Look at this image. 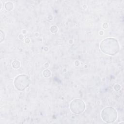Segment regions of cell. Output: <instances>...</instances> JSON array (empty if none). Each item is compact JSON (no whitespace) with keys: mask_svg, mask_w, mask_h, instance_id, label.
Wrapping results in <instances>:
<instances>
[{"mask_svg":"<svg viewBox=\"0 0 124 124\" xmlns=\"http://www.w3.org/2000/svg\"><path fill=\"white\" fill-rule=\"evenodd\" d=\"M43 75L46 78H48L51 75V72L48 69H46L43 71Z\"/></svg>","mask_w":124,"mask_h":124,"instance_id":"cell-7","label":"cell"},{"mask_svg":"<svg viewBox=\"0 0 124 124\" xmlns=\"http://www.w3.org/2000/svg\"><path fill=\"white\" fill-rule=\"evenodd\" d=\"M30 83L29 77L26 75H20L16 77L14 84L16 88L19 91H23L27 88Z\"/></svg>","mask_w":124,"mask_h":124,"instance_id":"cell-3","label":"cell"},{"mask_svg":"<svg viewBox=\"0 0 124 124\" xmlns=\"http://www.w3.org/2000/svg\"><path fill=\"white\" fill-rule=\"evenodd\" d=\"M51 31L53 33H55V32H56L57 31V30H58V29H57V27L56 26H52L51 28Z\"/></svg>","mask_w":124,"mask_h":124,"instance_id":"cell-8","label":"cell"},{"mask_svg":"<svg viewBox=\"0 0 124 124\" xmlns=\"http://www.w3.org/2000/svg\"><path fill=\"white\" fill-rule=\"evenodd\" d=\"M12 66L15 69H18L20 66V62L18 60H14L12 62Z\"/></svg>","mask_w":124,"mask_h":124,"instance_id":"cell-5","label":"cell"},{"mask_svg":"<svg viewBox=\"0 0 124 124\" xmlns=\"http://www.w3.org/2000/svg\"><path fill=\"white\" fill-rule=\"evenodd\" d=\"M5 8L6 10L10 11L13 9V4L11 2H7L5 4Z\"/></svg>","mask_w":124,"mask_h":124,"instance_id":"cell-6","label":"cell"},{"mask_svg":"<svg viewBox=\"0 0 124 124\" xmlns=\"http://www.w3.org/2000/svg\"><path fill=\"white\" fill-rule=\"evenodd\" d=\"M100 48L106 54L114 55L119 52L120 47L119 43L115 38H107L101 42Z\"/></svg>","mask_w":124,"mask_h":124,"instance_id":"cell-1","label":"cell"},{"mask_svg":"<svg viewBox=\"0 0 124 124\" xmlns=\"http://www.w3.org/2000/svg\"><path fill=\"white\" fill-rule=\"evenodd\" d=\"M102 119L108 123L114 122L117 118L116 110L112 107H107L103 109L101 113Z\"/></svg>","mask_w":124,"mask_h":124,"instance_id":"cell-2","label":"cell"},{"mask_svg":"<svg viewBox=\"0 0 124 124\" xmlns=\"http://www.w3.org/2000/svg\"><path fill=\"white\" fill-rule=\"evenodd\" d=\"M85 108L84 102L80 99H75L73 100L70 104L71 111L76 114L82 113Z\"/></svg>","mask_w":124,"mask_h":124,"instance_id":"cell-4","label":"cell"}]
</instances>
